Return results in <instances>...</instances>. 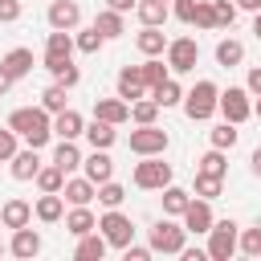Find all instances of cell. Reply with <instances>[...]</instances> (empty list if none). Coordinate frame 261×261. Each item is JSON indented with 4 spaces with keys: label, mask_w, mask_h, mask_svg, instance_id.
<instances>
[{
    "label": "cell",
    "mask_w": 261,
    "mask_h": 261,
    "mask_svg": "<svg viewBox=\"0 0 261 261\" xmlns=\"http://www.w3.org/2000/svg\"><path fill=\"white\" fill-rule=\"evenodd\" d=\"M8 163H12V179H20V184H24V179H37V171H41L37 147H24V151L16 147V155H12Z\"/></svg>",
    "instance_id": "7402d4cb"
},
{
    "label": "cell",
    "mask_w": 261,
    "mask_h": 261,
    "mask_svg": "<svg viewBox=\"0 0 261 261\" xmlns=\"http://www.w3.org/2000/svg\"><path fill=\"white\" fill-rule=\"evenodd\" d=\"M86 139H90V147H102V151H110L114 147V139H118V130H114V122H102V118H94V122H86V130H82Z\"/></svg>",
    "instance_id": "484cf974"
},
{
    "label": "cell",
    "mask_w": 261,
    "mask_h": 261,
    "mask_svg": "<svg viewBox=\"0 0 261 261\" xmlns=\"http://www.w3.org/2000/svg\"><path fill=\"white\" fill-rule=\"evenodd\" d=\"M0 253H8V245H4V241H0Z\"/></svg>",
    "instance_id": "680465c9"
},
{
    "label": "cell",
    "mask_w": 261,
    "mask_h": 261,
    "mask_svg": "<svg viewBox=\"0 0 261 261\" xmlns=\"http://www.w3.org/2000/svg\"><path fill=\"white\" fill-rule=\"evenodd\" d=\"M8 126L16 130V139H24V147H37V151L53 139V118H49L45 106H20V110H12Z\"/></svg>",
    "instance_id": "6da1fadb"
},
{
    "label": "cell",
    "mask_w": 261,
    "mask_h": 261,
    "mask_svg": "<svg viewBox=\"0 0 261 261\" xmlns=\"http://www.w3.org/2000/svg\"><path fill=\"white\" fill-rule=\"evenodd\" d=\"M12 155H16V130L4 126V130H0V163H8Z\"/></svg>",
    "instance_id": "bcb514c9"
},
{
    "label": "cell",
    "mask_w": 261,
    "mask_h": 261,
    "mask_svg": "<svg viewBox=\"0 0 261 261\" xmlns=\"http://www.w3.org/2000/svg\"><path fill=\"white\" fill-rule=\"evenodd\" d=\"M245 90H249L253 98H261V65H257V69H249V77H245Z\"/></svg>",
    "instance_id": "f907efd6"
},
{
    "label": "cell",
    "mask_w": 261,
    "mask_h": 261,
    "mask_svg": "<svg viewBox=\"0 0 261 261\" xmlns=\"http://www.w3.org/2000/svg\"><path fill=\"white\" fill-rule=\"evenodd\" d=\"M37 220H45V224H57L61 216H65V196L61 192H41V200H37Z\"/></svg>",
    "instance_id": "603a6c76"
},
{
    "label": "cell",
    "mask_w": 261,
    "mask_h": 261,
    "mask_svg": "<svg viewBox=\"0 0 261 261\" xmlns=\"http://www.w3.org/2000/svg\"><path fill=\"white\" fill-rule=\"evenodd\" d=\"M61 196H65V204H90V200L98 196V184H94V179H86V175H82V179H69V175H65Z\"/></svg>",
    "instance_id": "d4e9b609"
},
{
    "label": "cell",
    "mask_w": 261,
    "mask_h": 261,
    "mask_svg": "<svg viewBox=\"0 0 261 261\" xmlns=\"http://www.w3.org/2000/svg\"><path fill=\"white\" fill-rule=\"evenodd\" d=\"M8 253L12 257H20V261H33L37 253H41V232L37 228H12V241H8Z\"/></svg>",
    "instance_id": "7c38bea8"
},
{
    "label": "cell",
    "mask_w": 261,
    "mask_h": 261,
    "mask_svg": "<svg viewBox=\"0 0 261 261\" xmlns=\"http://www.w3.org/2000/svg\"><path fill=\"white\" fill-rule=\"evenodd\" d=\"M8 90H12V77H8V73H4V69H0V98H4V94H8Z\"/></svg>",
    "instance_id": "11a10c76"
},
{
    "label": "cell",
    "mask_w": 261,
    "mask_h": 261,
    "mask_svg": "<svg viewBox=\"0 0 261 261\" xmlns=\"http://www.w3.org/2000/svg\"><path fill=\"white\" fill-rule=\"evenodd\" d=\"M122 200H126V188H122V184H114V179L98 184V204H102V208H118Z\"/></svg>",
    "instance_id": "60d3db41"
},
{
    "label": "cell",
    "mask_w": 261,
    "mask_h": 261,
    "mask_svg": "<svg viewBox=\"0 0 261 261\" xmlns=\"http://www.w3.org/2000/svg\"><path fill=\"white\" fill-rule=\"evenodd\" d=\"M94 29H98L106 41H114V37H122V33H126V20H122V12L102 8V12H98V20H94Z\"/></svg>",
    "instance_id": "4316f807"
},
{
    "label": "cell",
    "mask_w": 261,
    "mask_h": 261,
    "mask_svg": "<svg viewBox=\"0 0 261 261\" xmlns=\"http://www.w3.org/2000/svg\"><path fill=\"white\" fill-rule=\"evenodd\" d=\"M82 130H86V118H82L77 110L65 106V110L53 114V135H57V139H82Z\"/></svg>",
    "instance_id": "44dd1931"
},
{
    "label": "cell",
    "mask_w": 261,
    "mask_h": 261,
    "mask_svg": "<svg viewBox=\"0 0 261 261\" xmlns=\"http://www.w3.org/2000/svg\"><path fill=\"white\" fill-rule=\"evenodd\" d=\"M139 69H143V82H147V94H151V90H155V86H159L163 77H171V69H167V65L159 61V57H147V61H143Z\"/></svg>",
    "instance_id": "d590c367"
},
{
    "label": "cell",
    "mask_w": 261,
    "mask_h": 261,
    "mask_svg": "<svg viewBox=\"0 0 261 261\" xmlns=\"http://www.w3.org/2000/svg\"><path fill=\"white\" fill-rule=\"evenodd\" d=\"M130 151L135 155H163L167 151V130L155 122H143L139 130H130Z\"/></svg>",
    "instance_id": "9c48e42d"
},
{
    "label": "cell",
    "mask_w": 261,
    "mask_h": 261,
    "mask_svg": "<svg viewBox=\"0 0 261 261\" xmlns=\"http://www.w3.org/2000/svg\"><path fill=\"white\" fill-rule=\"evenodd\" d=\"M241 61H245V45H241L237 37H224V41L216 45V65L232 69V65H241Z\"/></svg>",
    "instance_id": "f546056e"
},
{
    "label": "cell",
    "mask_w": 261,
    "mask_h": 261,
    "mask_svg": "<svg viewBox=\"0 0 261 261\" xmlns=\"http://www.w3.org/2000/svg\"><path fill=\"white\" fill-rule=\"evenodd\" d=\"M204 237H208V257H212V261H228V257L237 253L241 228H237L232 220H212V228H208Z\"/></svg>",
    "instance_id": "8992f818"
},
{
    "label": "cell",
    "mask_w": 261,
    "mask_h": 261,
    "mask_svg": "<svg viewBox=\"0 0 261 261\" xmlns=\"http://www.w3.org/2000/svg\"><path fill=\"white\" fill-rule=\"evenodd\" d=\"M53 163H57L65 175H69L73 167H82V151H77V143H73V139H61L57 151H53Z\"/></svg>",
    "instance_id": "4dcf8cb0"
},
{
    "label": "cell",
    "mask_w": 261,
    "mask_h": 261,
    "mask_svg": "<svg viewBox=\"0 0 261 261\" xmlns=\"http://www.w3.org/2000/svg\"><path fill=\"white\" fill-rule=\"evenodd\" d=\"M135 12H139L143 24H163V20L171 16V4H167V0H139Z\"/></svg>",
    "instance_id": "f1b7e54d"
},
{
    "label": "cell",
    "mask_w": 261,
    "mask_h": 261,
    "mask_svg": "<svg viewBox=\"0 0 261 261\" xmlns=\"http://www.w3.org/2000/svg\"><path fill=\"white\" fill-rule=\"evenodd\" d=\"M167 184H171V163H163V155H143V163H135V188L163 192Z\"/></svg>",
    "instance_id": "3957f363"
},
{
    "label": "cell",
    "mask_w": 261,
    "mask_h": 261,
    "mask_svg": "<svg viewBox=\"0 0 261 261\" xmlns=\"http://www.w3.org/2000/svg\"><path fill=\"white\" fill-rule=\"evenodd\" d=\"M41 106H45L49 114L65 110V106H69V98H65V86H57V82H53V86H45V90H41Z\"/></svg>",
    "instance_id": "74e56055"
},
{
    "label": "cell",
    "mask_w": 261,
    "mask_h": 261,
    "mask_svg": "<svg viewBox=\"0 0 261 261\" xmlns=\"http://www.w3.org/2000/svg\"><path fill=\"white\" fill-rule=\"evenodd\" d=\"M253 114H257V118H261V98H257V102H253Z\"/></svg>",
    "instance_id": "6f0895ef"
},
{
    "label": "cell",
    "mask_w": 261,
    "mask_h": 261,
    "mask_svg": "<svg viewBox=\"0 0 261 261\" xmlns=\"http://www.w3.org/2000/svg\"><path fill=\"white\" fill-rule=\"evenodd\" d=\"M237 8H249V12H261V0H232Z\"/></svg>",
    "instance_id": "db71d44e"
},
{
    "label": "cell",
    "mask_w": 261,
    "mask_h": 261,
    "mask_svg": "<svg viewBox=\"0 0 261 261\" xmlns=\"http://www.w3.org/2000/svg\"><path fill=\"white\" fill-rule=\"evenodd\" d=\"M196 29H216V16H212V0H196V16H192Z\"/></svg>",
    "instance_id": "f6af8a7d"
},
{
    "label": "cell",
    "mask_w": 261,
    "mask_h": 261,
    "mask_svg": "<svg viewBox=\"0 0 261 261\" xmlns=\"http://www.w3.org/2000/svg\"><path fill=\"white\" fill-rule=\"evenodd\" d=\"M171 12H175V20L192 24V16H196V0H171Z\"/></svg>",
    "instance_id": "7dc6e473"
},
{
    "label": "cell",
    "mask_w": 261,
    "mask_h": 261,
    "mask_svg": "<svg viewBox=\"0 0 261 261\" xmlns=\"http://www.w3.org/2000/svg\"><path fill=\"white\" fill-rule=\"evenodd\" d=\"M20 20V0H0V24Z\"/></svg>",
    "instance_id": "c3c4849f"
},
{
    "label": "cell",
    "mask_w": 261,
    "mask_h": 261,
    "mask_svg": "<svg viewBox=\"0 0 261 261\" xmlns=\"http://www.w3.org/2000/svg\"><path fill=\"white\" fill-rule=\"evenodd\" d=\"M237 249H241L245 257H261V224H257V228H245V232L237 237Z\"/></svg>",
    "instance_id": "7bdbcfd3"
},
{
    "label": "cell",
    "mask_w": 261,
    "mask_h": 261,
    "mask_svg": "<svg viewBox=\"0 0 261 261\" xmlns=\"http://www.w3.org/2000/svg\"><path fill=\"white\" fill-rule=\"evenodd\" d=\"M216 110L228 118V122H245V118H253V98H249V90L245 86H228V90H220V98H216Z\"/></svg>",
    "instance_id": "52a82bcc"
},
{
    "label": "cell",
    "mask_w": 261,
    "mask_h": 261,
    "mask_svg": "<svg viewBox=\"0 0 261 261\" xmlns=\"http://www.w3.org/2000/svg\"><path fill=\"white\" fill-rule=\"evenodd\" d=\"M196 171H204V175H228V159H224V151L220 147H212L208 155H200V163H196Z\"/></svg>",
    "instance_id": "836d02e7"
},
{
    "label": "cell",
    "mask_w": 261,
    "mask_h": 261,
    "mask_svg": "<svg viewBox=\"0 0 261 261\" xmlns=\"http://www.w3.org/2000/svg\"><path fill=\"white\" fill-rule=\"evenodd\" d=\"M167 69L171 73H192L196 69V61H200V45L192 41V37H175V41H167Z\"/></svg>",
    "instance_id": "ba28073f"
},
{
    "label": "cell",
    "mask_w": 261,
    "mask_h": 261,
    "mask_svg": "<svg viewBox=\"0 0 261 261\" xmlns=\"http://www.w3.org/2000/svg\"><path fill=\"white\" fill-rule=\"evenodd\" d=\"M179 220H184V228H188V232L204 237V232L212 228V220H216V216H212V200H200V196H196V200H188V208H184V216H179Z\"/></svg>",
    "instance_id": "30bf717a"
},
{
    "label": "cell",
    "mask_w": 261,
    "mask_h": 261,
    "mask_svg": "<svg viewBox=\"0 0 261 261\" xmlns=\"http://www.w3.org/2000/svg\"><path fill=\"white\" fill-rule=\"evenodd\" d=\"M216 98H220L216 82L200 77V82H196V86L184 94V114H188L192 122H204V118H212V114H216Z\"/></svg>",
    "instance_id": "7a4b0ae2"
},
{
    "label": "cell",
    "mask_w": 261,
    "mask_h": 261,
    "mask_svg": "<svg viewBox=\"0 0 261 261\" xmlns=\"http://www.w3.org/2000/svg\"><path fill=\"white\" fill-rule=\"evenodd\" d=\"M82 167H86V179H94V184H106V179L114 175V159H110L102 147H94V151L82 159Z\"/></svg>",
    "instance_id": "d6986e66"
},
{
    "label": "cell",
    "mask_w": 261,
    "mask_h": 261,
    "mask_svg": "<svg viewBox=\"0 0 261 261\" xmlns=\"http://www.w3.org/2000/svg\"><path fill=\"white\" fill-rule=\"evenodd\" d=\"M106 249H110V245H106V237L94 228V232L77 237V249H73V257H77V261H102V257H106Z\"/></svg>",
    "instance_id": "cb8c5ba5"
},
{
    "label": "cell",
    "mask_w": 261,
    "mask_h": 261,
    "mask_svg": "<svg viewBox=\"0 0 261 261\" xmlns=\"http://www.w3.org/2000/svg\"><path fill=\"white\" fill-rule=\"evenodd\" d=\"M114 86H118V98H122V102L147 98V82H143V69H139V65H122L118 77H114Z\"/></svg>",
    "instance_id": "8fae6325"
},
{
    "label": "cell",
    "mask_w": 261,
    "mask_h": 261,
    "mask_svg": "<svg viewBox=\"0 0 261 261\" xmlns=\"http://www.w3.org/2000/svg\"><path fill=\"white\" fill-rule=\"evenodd\" d=\"M224 192V179L220 175H204V171H196V196L200 200H216Z\"/></svg>",
    "instance_id": "ab89813d"
},
{
    "label": "cell",
    "mask_w": 261,
    "mask_h": 261,
    "mask_svg": "<svg viewBox=\"0 0 261 261\" xmlns=\"http://www.w3.org/2000/svg\"><path fill=\"white\" fill-rule=\"evenodd\" d=\"M249 167H253V175H257V179H261V147H257V151H253V155H249Z\"/></svg>",
    "instance_id": "f5cc1de1"
},
{
    "label": "cell",
    "mask_w": 261,
    "mask_h": 261,
    "mask_svg": "<svg viewBox=\"0 0 261 261\" xmlns=\"http://www.w3.org/2000/svg\"><path fill=\"white\" fill-rule=\"evenodd\" d=\"M184 245H188V228L175 224L171 216L151 224V253H179Z\"/></svg>",
    "instance_id": "5b68a950"
},
{
    "label": "cell",
    "mask_w": 261,
    "mask_h": 261,
    "mask_svg": "<svg viewBox=\"0 0 261 261\" xmlns=\"http://www.w3.org/2000/svg\"><path fill=\"white\" fill-rule=\"evenodd\" d=\"M102 45H106V37H102L94 24H90V29H82V33L73 37V49H82V53H98Z\"/></svg>",
    "instance_id": "b9f144b4"
},
{
    "label": "cell",
    "mask_w": 261,
    "mask_h": 261,
    "mask_svg": "<svg viewBox=\"0 0 261 261\" xmlns=\"http://www.w3.org/2000/svg\"><path fill=\"white\" fill-rule=\"evenodd\" d=\"M253 37L261 41V12H257V20H253Z\"/></svg>",
    "instance_id": "9f6ffc18"
},
{
    "label": "cell",
    "mask_w": 261,
    "mask_h": 261,
    "mask_svg": "<svg viewBox=\"0 0 261 261\" xmlns=\"http://www.w3.org/2000/svg\"><path fill=\"white\" fill-rule=\"evenodd\" d=\"M188 200H192V192H188V188H175V184H167V188H163V216H184Z\"/></svg>",
    "instance_id": "1f68e13d"
},
{
    "label": "cell",
    "mask_w": 261,
    "mask_h": 261,
    "mask_svg": "<svg viewBox=\"0 0 261 261\" xmlns=\"http://www.w3.org/2000/svg\"><path fill=\"white\" fill-rule=\"evenodd\" d=\"M167 4H171V0H167Z\"/></svg>",
    "instance_id": "91938a15"
},
{
    "label": "cell",
    "mask_w": 261,
    "mask_h": 261,
    "mask_svg": "<svg viewBox=\"0 0 261 261\" xmlns=\"http://www.w3.org/2000/svg\"><path fill=\"white\" fill-rule=\"evenodd\" d=\"M0 69L12 77V82H20V77H29L33 73V49H24V45H16V49H8L4 57H0Z\"/></svg>",
    "instance_id": "4fadbf2b"
},
{
    "label": "cell",
    "mask_w": 261,
    "mask_h": 261,
    "mask_svg": "<svg viewBox=\"0 0 261 261\" xmlns=\"http://www.w3.org/2000/svg\"><path fill=\"white\" fill-rule=\"evenodd\" d=\"M122 257H126V261H147V257H151V245H126Z\"/></svg>",
    "instance_id": "681fc988"
},
{
    "label": "cell",
    "mask_w": 261,
    "mask_h": 261,
    "mask_svg": "<svg viewBox=\"0 0 261 261\" xmlns=\"http://www.w3.org/2000/svg\"><path fill=\"white\" fill-rule=\"evenodd\" d=\"M212 16H216V29H232L237 4H232V0H212Z\"/></svg>",
    "instance_id": "ee69618b"
},
{
    "label": "cell",
    "mask_w": 261,
    "mask_h": 261,
    "mask_svg": "<svg viewBox=\"0 0 261 261\" xmlns=\"http://www.w3.org/2000/svg\"><path fill=\"white\" fill-rule=\"evenodd\" d=\"M37 188H41V192H61V188H65V171H61L57 163L41 167V171H37Z\"/></svg>",
    "instance_id": "8d00e7d4"
},
{
    "label": "cell",
    "mask_w": 261,
    "mask_h": 261,
    "mask_svg": "<svg viewBox=\"0 0 261 261\" xmlns=\"http://www.w3.org/2000/svg\"><path fill=\"white\" fill-rule=\"evenodd\" d=\"M208 139H212V147H220V151H232L237 147V122H216L212 130H208Z\"/></svg>",
    "instance_id": "e575fe53"
},
{
    "label": "cell",
    "mask_w": 261,
    "mask_h": 261,
    "mask_svg": "<svg viewBox=\"0 0 261 261\" xmlns=\"http://www.w3.org/2000/svg\"><path fill=\"white\" fill-rule=\"evenodd\" d=\"M155 114H159V106H155V98H151V94L130 102V122H139V126H143V122H155Z\"/></svg>",
    "instance_id": "f35d334b"
},
{
    "label": "cell",
    "mask_w": 261,
    "mask_h": 261,
    "mask_svg": "<svg viewBox=\"0 0 261 261\" xmlns=\"http://www.w3.org/2000/svg\"><path fill=\"white\" fill-rule=\"evenodd\" d=\"M29 220H33V204H29V200L12 196V200L0 204V224H4V228H24Z\"/></svg>",
    "instance_id": "2e32d148"
},
{
    "label": "cell",
    "mask_w": 261,
    "mask_h": 261,
    "mask_svg": "<svg viewBox=\"0 0 261 261\" xmlns=\"http://www.w3.org/2000/svg\"><path fill=\"white\" fill-rule=\"evenodd\" d=\"M151 98H155V106H163V110H167V106H179V102H184V86H179L175 77H163V82L151 90Z\"/></svg>",
    "instance_id": "83f0119b"
},
{
    "label": "cell",
    "mask_w": 261,
    "mask_h": 261,
    "mask_svg": "<svg viewBox=\"0 0 261 261\" xmlns=\"http://www.w3.org/2000/svg\"><path fill=\"white\" fill-rule=\"evenodd\" d=\"M139 0H106V8H114V12H130Z\"/></svg>",
    "instance_id": "816d5d0a"
},
{
    "label": "cell",
    "mask_w": 261,
    "mask_h": 261,
    "mask_svg": "<svg viewBox=\"0 0 261 261\" xmlns=\"http://www.w3.org/2000/svg\"><path fill=\"white\" fill-rule=\"evenodd\" d=\"M98 232H102L106 245H114V249H126V245L135 241V224H130V216H122L118 208H106V212L98 216Z\"/></svg>",
    "instance_id": "277c9868"
},
{
    "label": "cell",
    "mask_w": 261,
    "mask_h": 261,
    "mask_svg": "<svg viewBox=\"0 0 261 261\" xmlns=\"http://www.w3.org/2000/svg\"><path fill=\"white\" fill-rule=\"evenodd\" d=\"M135 45H139V53H143V57H163V49H167L163 24H143V29H139V37H135Z\"/></svg>",
    "instance_id": "e0dca14e"
},
{
    "label": "cell",
    "mask_w": 261,
    "mask_h": 261,
    "mask_svg": "<svg viewBox=\"0 0 261 261\" xmlns=\"http://www.w3.org/2000/svg\"><path fill=\"white\" fill-rule=\"evenodd\" d=\"M77 20H82V8H77L73 0H49V29H65V33H73Z\"/></svg>",
    "instance_id": "5bb4252c"
},
{
    "label": "cell",
    "mask_w": 261,
    "mask_h": 261,
    "mask_svg": "<svg viewBox=\"0 0 261 261\" xmlns=\"http://www.w3.org/2000/svg\"><path fill=\"white\" fill-rule=\"evenodd\" d=\"M94 118L122 126V122H130V102H122V98H94Z\"/></svg>",
    "instance_id": "9a60e30c"
},
{
    "label": "cell",
    "mask_w": 261,
    "mask_h": 261,
    "mask_svg": "<svg viewBox=\"0 0 261 261\" xmlns=\"http://www.w3.org/2000/svg\"><path fill=\"white\" fill-rule=\"evenodd\" d=\"M45 53H49V57H73V37H69L65 29H53V33L45 37Z\"/></svg>",
    "instance_id": "d6a6232c"
},
{
    "label": "cell",
    "mask_w": 261,
    "mask_h": 261,
    "mask_svg": "<svg viewBox=\"0 0 261 261\" xmlns=\"http://www.w3.org/2000/svg\"><path fill=\"white\" fill-rule=\"evenodd\" d=\"M98 228V216L90 212V204H73L69 212H65V232L69 237H86V232H94Z\"/></svg>",
    "instance_id": "ffe728a7"
},
{
    "label": "cell",
    "mask_w": 261,
    "mask_h": 261,
    "mask_svg": "<svg viewBox=\"0 0 261 261\" xmlns=\"http://www.w3.org/2000/svg\"><path fill=\"white\" fill-rule=\"evenodd\" d=\"M45 69H49V73H53V82H57V86H65V90H73V86L82 82V69H77L69 57H49V53H45Z\"/></svg>",
    "instance_id": "ac0fdd59"
}]
</instances>
